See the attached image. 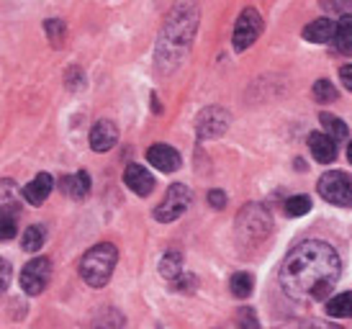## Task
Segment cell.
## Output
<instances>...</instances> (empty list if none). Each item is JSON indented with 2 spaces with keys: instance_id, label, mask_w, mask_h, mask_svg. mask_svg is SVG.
<instances>
[{
  "instance_id": "obj_1",
  "label": "cell",
  "mask_w": 352,
  "mask_h": 329,
  "mask_svg": "<svg viewBox=\"0 0 352 329\" xmlns=\"http://www.w3.org/2000/svg\"><path fill=\"white\" fill-rule=\"evenodd\" d=\"M340 273L342 262L332 244L306 240L288 252L280 268V288L294 301H324L332 293Z\"/></svg>"
},
{
  "instance_id": "obj_2",
  "label": "cell",
  "mask_w": 352,
  "mask_h": 329,
  "mask_svg": "<svg viewBox=\"0 0 352 329\" xmlns=\"http://www.w3.org/2000/svg\"><path fill=\"white\" fill-rule=\"evenodd\" d=\"M198 29V6L196 0H180L175 8L170 10L160 41H157V62L160 67L173 70L180 65L186 52L193 44Z\"/></svg>"
},
{
  "instance_id": "obj_3",
  "label": "cell",
  "mask_w": 352,
  "mask_h": 329,
  "mask_svg": "<svg viewBox=\"0 0 352 329\" xmlns=\"http://www.w3.org/2000/svg\"><path fill=\"white\" fill-rule=\"evenodd\" d=\"M116 262H118L116 247L111 242H100L82 255V260H80V275H82V281L88 283L90 288H103L111 281Z\"/></svg>"
},
{
  "instance_id": "obj_4",
  "label": "cell",
  "mask_w": 352,
  "mask_h": 329,
  "mask_svg": "<svg viewBox=\"0 0 352 329\" xmlns=\"http://www.w3.org/2000/svg\"><path fill=\"white\" fill-rule=\"evenodd\" d=\"M319 195L327 204L334 206H352V180L347 173L329 170L319 178Z\"/></svg>"
},
{
  "instance_id": "obj_5",
  "label": "cell",
  "mask_w": 352,
  "mask_h": 329,
  "mask_svg": "<svg viewBox=\"0 0 352 329\" xmlns=\"http://www.w3.org/2000/svg\"><path fill=\"white\" fill-rule=\"evenodd\" d=\"M190 198H193V195H190V188H188V185L173 183L167 188L162 204L155 209V219L162 224H170V222H175V219H180V216L188 211Z\"/></svg>"
},
{
  "instance_id": "obj_6",
  "label": "cell",
  "mask_w": 352,
  "mask_h": 329,
  "mask_svg": "<svg viewBox=\"0 0 352 329\" xmlns=\"http://www.w3.org/2000/svg\"><path fill=\"white\" fill-rule=\"evenodd\" d=\"M52 281V260L50 257H34L21 270V288L29 296H39Z\"/></svg>"
},
{
  "instance_id": "obj_7",
  "label": "cell",
  "mask_w": 352,
  "mask_h": 329,
  "mask_svg": "<svg viewBox=\"0 0 352 329\" xmlns=\"http://www.w3.org/2000/svg\"><path fill=\"white\" fill-rule=\"evenodd\" d=\"M260 34H263V16L257 13L254 8H245L239 13V19L234 23V49L236 52H245L254 44V41L260 39Z\"/></svg>"
},
{
  "instance_id": "obj_8",
  "label": "cell",
  "mask_w": 352,
  "mask_h": 329,
  "mask_svg": "<svg viewBox=\"0 0 352 329\" xmlns=\"http://www.w3.org/2000/svg\"><path fill=\"white\" fill-rule=\"evenodd\" d=\"M236 226H239V232L247 234V237L260 240V237H265V234L270 232V213L265 211L263 206L250 204V206H245V211L239 213Z\"/></svg>"
},
{
  "instance_id": "obj_9",
  "label": "cell",
  "mask_w": 352,
  "mask_h": 329,
  "mask_svg": "<svg viewBox=\"0 0 352 329\" xmlns=\"http://www.w3.org/2000/svg\"><path fill=\"white\" fill-rule=\"evenodd\" d=\"M229 114H226L224 108L219 106H211V108H204L196 118V131L201 139H216V136H221L229 129Z\"/></svg>"
},
{
  "instance_id": "obj_10",
  "label": "cell",
  "mask_w": 352,
  "mask_h": 329,
  "mask_svg": "<svg viewBox=\"0 0 352 329\" xmlns=\"http://www.w3.org/2000/svg\"><path fill=\"white\" fill-rule=\"evenodd\" d=\"M124 183L129 185V191L137 195H149L155 191V178L149 173L144 164H137L131 162L126 164V170H124Z\"/></svg>"
},
{
  "instance_id": "obj_11",
  "label": "cell",
  "mask_w": 352,
  "mask_h": 329,
  "mask_svg": "<svg viewBox=\"0 0 352 329\" xmlns=\"http://www.w3.org/2000/svg\"><path fill=\"white\" fill-rule=\"evenodd\" d=\"M118 142V129L113 121H98V124L90 129V147H93V152H108V149H113Z\"/></svg>"
},
{
  "instance_id": "obj_12",
  "label": "cell",
  "mask_w": 352,
  "mask_h": 329,
  "mask_svg": "<svg viewBox=\"0 0 352 329\" xmlns=\"http://www.w3.org/2000/svg\"><path fill=\"white\" fill-rule=\"evenodd\" d=\"M149 164H155L160 173H175L180 167V155L170 145H152L147 149Z\"/></svg>"
},
{
  "instance_id": "obj_13",
  "label": "cell",
  "mask_w": 352,
  "mask_h": 329,
  "mask_svg": "<svg viewBox=\"0 0 352 329\" xmlns=\"http://www.w3.org/2000/svg\"><path fill=\"white\" fill-rule=\"evenodd\" d=\"M309 149H311L314 160L322 164H329L337 160V142H334L332 136L324 134V131H314L309 136Z\"/></svg>"
},
{
  "instance_id": "obj_14",
  "label": "cell",
  "mask_w": 352,
  "mask_h": 329,
  "mask_svg": "<svg viewBox=\"0 0 352 329\" xmlns=\"http://www.w3.org/2000/svg\"><path fill=\"white\" fill-rule=\"evenodd\" d=\"M21 216V201L19 191L13 180H0V219H19Z\"/></svg>"
},
{
  "instance_id": "obj_15",
  "label": "cell",
  "mask_w": 352,
  "mask_h": 329,
  "mask_svg": "<svg viewBox=\"0 0 352 329\" xmlns=\"http://www.w3.org/2000/svg\"><path fill=\"white\" fill-rule=\"evenodd\" d=\"M52 188H54L52 175L50 173H39L29 185H26V188H23V198H26L31 206H41L47 198H50Z\"/></svg>"
},
{
  "instance_id": "obj_16",
  "label": "cell",
  "mask_w": 352,
  "mask_h": 329,
  "mask_svg": "<svg viewBox=\"0 0 352 329\" xmlns=\"http://www.w3.org/2000/svg\"><path fill=\"white\" fill-rule=\"evenodd\" d=\"M303 39L311 44H327L334 39V21L329 19H316L303 29Z\"/></svg>"
},
{
  "instance_id": "obj_17",
  "label": "cell",
  "mask_w": 352,
  "mask_h": 329,
  "mask_svg": "<svg viewBox=\"0 0 352 329\" xmlns=\"http://www.w3.org/2000/svg\"><path fill=\"white\" fill-rule=\"evenodd\" d=\"M62 191L69 195V198H85L90 193V175L85 170H80L75 175H67L62 178Z\"/></svg>"
},
{
  "instance_id": "obj_18",
  "label": "cell",
  "mask_w": 352,
  "mask_h": 329,
  "mask_svg": "<svg viewBox=\"0 0 352 329\" xmlns=\"http://www.w3.org/2000/svg\"><path fill=\"white\" fill-rule=\"evenodd\" d=\"M334 47L342 54H352V16L344 13L334 23Z\"/></svg>"
},
{
  "instance_id": "obj_19",
  "label": "cell",
  "mask_w": 352,
  "mask_h": 329,
  "mask_svg": "<svg viewBox=\"0 0 352 329\" xmlns=\"http://www.w3.org/2000/svg\"><path fill=\"white\" fill-rule=\"evenodd\" d=\"M327 314L334 319H352V290L337 293L327 301Z\"/></svg>"
},
{
  "instance_id": "obj_20",
  "label": "cell",
  "mask_w": 352,
  "mask_h": 329,
  "mask_svg": "<svg viewBox=\"0 0 352 329\" xmlns=\"http://www.w3.org/2000/svg\"><path fill=\"white\" fill-rule=\"evenodd\" d=\"M160 273H162V278L173 283L177 281L180 275H183V255L175 250H170L162 255V260H160Z\"/></svg>"
},
{
  "instance_id": "obj_21",
  "label": "cell",
  "mask_w": 352,
  "mask_h": 329,
  "mask_svg": "<svg viewBox=\"0 0 352 329\" xmlns=\"http://www.w3.org/2000/svg\"><path fill=\"white\" fill-rule=\"evenodd\" d=\"M319 121H322V126H324V134L332 136L334 142H342L344 136H347V124H344L340 116H334V114H322Z\"/></svg>"
},
{
  "instance_id": "obj_22",
  "label": "cell",
  "mask_w": 352,
  "mask_h": 329,
  "mask_svg": "<svg viewBox=\"0 0 352 329\" xmlns=\"http://www.w3.org/2000/svg\"><path fill=\"white\" fill-rule=\"evenodd\" d=\"M252 288H254V278L250 273H234L232 281H229V290H232V296H236V299L252 296Z\"/></svg>"
},
{
  "instance_id": "obj_23",
  "label": "cell",
  "mask_w": 352,
  "mask_h": 329,
  "mask_svg": "<svg viewBox=\"0 0 352 329\" xmlns=\"http://www.w3.org/2000/svg\"><path fill=\"white\" fill-rule=\"evenodd\" d=\"M44 240H47V229H44L41 224H34V226H29L26 234H23L21 247L26 252H39L41 247H44Z\"/></svg>"
},
{
  "instance_id": "obj_24",
  "label": "cell",
  "mask_w": 352,
  "mask_h": 329,
  "mask_svg": "<svg viewBox=\"0 0 352 329\" xmlns=\"http://www.w3.org/2000/svg\"><path fill=\"white\" fill-rule=\"evenodd\" d=\"M121 327H124V317L116 309H106L96 319V324H93V329H121Z\"/></svg>"
},
{
  "instance_id": "obj_25",
  "label": "cell",
  "mask_w": 352,
  "mask_h": 329,
  "mask_svg": "<svg viewBox=\"0 0 352 329\" xmlns=\"http://www.w3.org/2000/svg\"><path fill=\"white\" fill-rule=\"evenodd\" d=\"M309 209H311L309 195H294V198L285 201V213L288 216H303V213H309Z\"/></svg>"
},
{
  "instance_id": "obj_26",
  "label": "cell",
  "mask_w": 352,
  "mask_h": 329,
  "mask_svg": "<svg viewBox=\"0 0 352 329\" xmlns=\"http://www.w3.org/2000/svg\"><path fill=\"white\" fill-rule=\"evenodd\" d=\"M314 98H316L319 103H332L334 98H337V87H334V83H329V80L314 83Z\"/></svg>"
},
{
  "instance_id": "obj_27",
  "label": "cell",
  "mask_w": 352,
  "mask_h": 329,
  "mask_svg": "<svg viewBox=\"0 0 352 329\" xmlns=\"http://www.w3.org/2000/svg\"><path fill=\"white\" fill-rule=\"evenodd\" d=\"M44 31H47V36L54 47H62V41H65V23L59 19H47L44 21Z\"/></svg>"
},
{
  "instance_id": "obj_28",
  "label": "cell",
  "mask_w": 352,
  "mask_h": 329,
  "mask_svg": "<svg viewBox=\"0 0 352 329\" xmlns=\"http://www.w3.org/2000/svg\"><path fill=\"white\" fill-rule=\"evenodd\" d=\"M236 327L239 329H260V319L250 306H242L236 311Z\"/></svg>"
},
{
  "instance_id": "obj_29",
  "label": "cell",
  "mask_w": 352,
  "mask_h": 329,
  "mask_svg": "<svg viewBox=\"0 0 352 329\" xmlns=\"http://www.w3.org/2000/svg\"><path fill=\"white\" fill-rule=\"evenodd\" d=\"M352 6V0H322V8L327 10V13H347Z\"/></svg>"
},
{
  "instance_id": "obj_30",
  "label": "cell",
  "mask_w": 352,
  "mask_h": 329,
  "mask_svg": "<svg viewBox=\"0 0 352 329\" xmlns=\"http://www.w3.org/2000/svg\"><path fill=\"white\" fill-rule=\"evenodd\" d=\"M10 278H13V268H10V262L0 260V293L10 286Z\"/></svg>"
},
{
  "instance_id": "obj_31",
  "label": "cell",
  "mask_w": 352,
  "mask_h": 329,
  "mask_svg": "<svg viewBox=\"0 0 352 329\" xmlns=\"http://www.w3.org/2000/svg\"><path fill=\"white\" fill-rule=\"evenodd\" d=\"M173 286H175V290H193V286H196V278L183 273L177 281H173Z\"/></svg>"
},
{
  "instance_id": "obj_32",
  "label": "cell",
  "mask_w": 352,
  "mask_h": 329,
  "mask_svg": "<svg viewBox=\"0 0 352 329\" xmlns=\"http://www.w3.org/2000/svg\"><path fill=\"white\" fill-rule=\"evenodd\" d=\"M208 204L214 206V209H224L226 193H221V191H211V193H208Z\"/></svg>"
},
{
  "instance_id": "obj_33",
  "label": "cell",
  "mask_w": 352,
  "mask_h": 329,
  "mask_svg": "<svg viewBox=\"0 0 352 329\" xmlns=\"http://www.w3.org/2000/svg\"><path fill=\"white\" fill-rule=\"evenodd\" d=\"M301 329H340L337 324H332V321H324V319H311L306 321Z\"/></svg>"
},
{
  "instance_id": "obj_34",
  "label": "cell",
  "mask_w": 352,
  "mask_h": 329,
  "mask_svg": "<svg viewBox=\"0 0 352 329\" xmlns=\"http://www.w3.org/2000/svg\"><path fill=\"white\" fill-rule=\"evenodd\" d=\"M340 80H342V85L347 87V90H352V65H344V67L340 70Z\"/></svg>"
},
{
  "instance_id": "obj_35",
  "label": "cell",
  "mask_w": 352,
  "mask_h": 329,
  "mask_svg": "<svg viewBox=\"0 0 352 329\" xmlns=\"http://www.w3.org/2000/svg\"><path fill=\"white\" fill-rule=\"evenodd\" d=\"M347 160L352 162V142H350V147H347Z\"/></svg>"
}]
</instances>
